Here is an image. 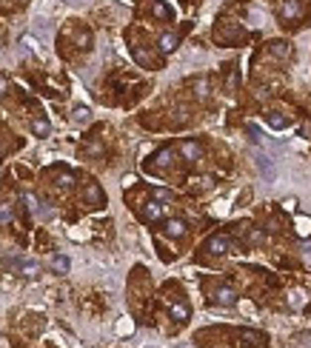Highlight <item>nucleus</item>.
<instances>
[{
  "label": "nucleus",
  "mask_w": 311,
  "mask_h": 348,
  "mask_svg": "<svg viewBox=\"0 0 311 348\" xmlns=\"http://www.w3.org/2000/svg\"><path fill=\"white\" fill-rule=\"evenodd\" d=\"M35 214H40L43 220H52V217H55V211L49 209V206H37V211H35Z\"/></svg>",
  "instance_id": "bb28decb"
},
{
  "label": "nucleus",
  "mask_w": 311,
  "mask_h": 348,
  "mask_svg": "<svg viewBox=\"0 0 311 348\" xmlns=\"http://www.w3.org/2000/svg\"><path fill=\"white\" fill-rule=\"evenodd\" d=\"M166 234L169 237H186V232H188V226H186V220H180V217H172V220H166Z\"/></svg>",
  "instance_id": "6e6552de"
},
{
  "label": "nucleus",
  "mask_w": 311,
  "mask_h": 348,
  "mask_svg": "<svg viewBox=\"0 0 311 348\" xmlns=\"http://www.w3.org/2000/svg\"><path fill=\"white\" fill-rule=\"evenodd\" d=\"M268 52H271L274 58H280V60L291 55V49H288V43H286V40H271V43H268Z\"/></svg>",
  "instance_id": "ddd939ff"
},
{
  "label": "nucleus",
  "mask_w": 311,
  "mask_h": 348,
  "mask_svg": "<svg viewBox=\"0 0 311 348\" xmlns=\"http://www.w3.org/2000/svg\"><path fill=\"white\" fill-rule=\"evenodd\" d=\"M188 314H191L188 302H183V300H174V302H172V320H177V323H186V320H188Z\"/></svg>",
  "instance_id": "9b49d317"
},
{
  "label": "nucleus",
  "mask_w": 311,
  "mask_h": 348,
  "mask_svg": "<svg viewBox=\"0 0 311 348\" xmlns=\"http://www.w3.org/2000/svg\"><path fill=\"white\" fill-rule=\"evenodd\" d=\"M177 46H180V35H174V32H163L160 40H157V49H160L163 55H172Z\"/></svg>",
  "instance_id": "0eeeda50"
},
{
  "label": "nucleus",
  "mask_w": 311,
  "mask_h": 348,
  "mask_svg": "<svg viewBox=\"0 0 311 348\" xmlns=\"http://www.w3.org/2000/svg\"><path fill=\"white\" fill-rule=\"evenodd\" d=\"M160 217H163V203H157V200H149V203L143 206V220L154 223V220H160Z\"/></svg>",
  "instance_id": "9d476101"
},
{
  "label": "nucleus",
  "mask_w": 311,
  "mask_h": 348,
  "mask_svg": "<svg viewBox=\"0 0 311 348\" xmlns=\"http://www.w3.org/2000/svg\"><path fill=\"white\" fill-rule=\"evenodd\" d=\"M83 200H86V206L100 209V206L106 203V194H103V188L97 186V183H86V188H83Z\"/></svg>",
  "instance_id": "f03ea898"
},
{
  "label": "nucleus",
  "mask_w": 311,
  "mask_h": 348,
  "mask_svg": "<svg viewBox=\"0 0 311 348\" xmlns=\"http://www.w3.org/2000/svg\"><path fill=\"white\" fill-rule=\"evenodd\" d=\"M180 154H183L188 163H197L203 157V146H200L197 140H183V143H180Z\"/></svg>",
  "instance_id": "423d86ee"
},
{
  "label": "nucleus",
  "mask_w": 311,
  "mask_h": 348,
  "mask_svg": "<svg viewBox=\"0 0 311 348\" xmlns=\"http://www.w3.org/2000/svg\"><path fill=\"white\" fill-rule=\"evenodd\" d=\"M254 166L260 169V174H263L268 183L274 180V160H271V157H268L265 151H254Z\"/></svg>",
  "instance_id": "7ed1b4c3"
},
{
  "label": "nucleus",
  "mask_w": 311,
  "mask_h": 348,
  "mask_svg": "<svg viewBox=\"0 0 311 348\" xmlns=\"http://www.w3.org/2000/svg\"><path fill=\"white\" fill-rule=\"evenodd\" d=\"M17 271H20L23 277H37L40 266H37V263H32V260H20V263H17Z\"/></svg>",
  "instance_id": "2eb2a0df"
},
{
  "label": "nucleus",
  "mask_w": 311,
  "mask_h": 348,
  "mask_svg": "<svg viewBox=\"0 0 311 348\" xmlns=\"http://www.w3.org/2000/svg\"><path fill=\"white\" fill-rule=\"evenodd\" d=\"M20 203L26 206V211H29V214H35L37 206H40V203H37V197H35V194H29V191H23V194H20Z\"/></svg>",
  "instance_id": "6ab92c4d"
},
{
  "label": "nucleus",
  "mask_w": 311,
  "mask_h": 348,
  "mask_svg": "<svg viewBox=\"0 0 311 348\" xmlns=\"http://www.w3.org/2000/svg\"><path fill=\"white\" fill-rule=\"evenodd\" d=\"M9 217H12V211H9V209H0V220H9Z\"/></svg>",
  "instance_id": "473e14b6"
},
{
  "label": "nucleus",
  "mask_w": 311,
  "mask_h": 348,
  "mask_svg": "<svg viewBox=\"0 0 311 348\" xmlns=\"http://www.w3.org/2000/svg\"><path fill=\"white\" fill-rule=\"evenodd\" d=\"M194 89H197V97H200V100H206L208 97V80H197Z\"/></svg>",
  "instance_id": "393cba45"
},
{
  "label": "nucleus",
  "mask_w": 311,
  "mask_h": 348,
  "mask_svg": "<svg viewBox=\"0 0 311 348\" xmlns=\"http://www.w3.org/2000/svg\"><path fill=\"white\" fill-rule=\"evenodd\" d=\"M300 14H303L300 0H286V3L280 6V17H283V20H297Z\"/></svg>",
  "instance_id": "1a4fd4ad"
},
{
  "label": "nucleus",
  "mask_w": 311,
  "mask_h": 348,
  "mask_svg": "<svg viewBox=\"0 0 311 348\" xmlns=\"http://www.w3.org/2000/svg\"><path fill=\"white\" fill-rule=\"evenodd\" d=\"M154 200H157V203H172V191H166V188H154Z\"/></svg>",
  "instance_id": "5701e85b"
},
{
  "label": "nucleus",
  "mask_w": 311,
  "mask_h": 348,
  "mask_svg": "<svg viewBox=\"0 0 311 348\" xmlns=\"http://www.w3.org/2000/svg\"><path fill=\"white\" fill-rule=\"evenodd\" d=\"M237 83H240V69H231L229 71V80H226V92L234 94V92H237Z\"/></svg>",
  "instance_id": "aec40b11"
},
{
  "label": "nucleus",
  "mask_w": 311,
  "mask_h": 348,
  "mask_svg": "<svg viewBox=\"0 0 311 348\" xmlns=\"http://www.w3.org/2000/svg\"><path fill=\"white\" fill-rule=\"evenodd\" d=\"M300 251H303V254L309 257V254H311V243H300Z\"/></svg>",
  "instance_id": "2f4dec72"
},
{
  "label": "nucleus",
  "mask_w": 311,
  "mask_h": 348,
  "mask_svg": "<svg viewBox=\"0 0 311 348\" xmlns=\"http://www.w3.org/2000/svg\"><path fill=\"white\" fill-rule=\"evenodd\" d=\"M265 120H268V126H271V128H277V131H283V128L288 126V117H283L280 112H271V115L265 117Z\"/></svg>",
  "instance_id": "dca6fc26"
},
{
  "label": "nucleus",
  "mask_w": 311,
  "mask_h": 348,
  "mask_svg": "<svg viewBox=\"0 0 311 348\" xmlns=\"http://www.w3.org/2000/svg\"><path fill=\"white\" fill-rule=\"evenodd\" d=\"M9 92V80H6V77H3V74H0V97H3V94Z\"/></svg>",
  "instance_id": "c756f323"
},
{
  "label": "nucleus",
  "mask_w": 311,
  "mask_h": 348,
  "mask_svg": "<svg viewBox=\"0 0 311 348\" xmlns=\"http://www.w3.org/2000/svg\"><path fill=\"white\" fill-rule=\"evenodd\" d=\"M203 251L211 257H223V254H229L231 251V240H229V234H214V237H208L206 245H203Z\"/></svg>",
  "instance_id": "f257e3e1"
},
{
  "label": "nucleus",
  "mask_w": 311,
  "mask_h": 348,
  "mask_svg": "<svg viewBox=\"0 0 311 348\" xmlns=\"http://www.w3.org/2000/svg\"><path fill=\"white\" fill-rule=\"evenodd\" d=\"M134 58H137V63H143V66H151L154 60H151V55H146L143 49H134Z\"/></svg>",
  "instance_id": "b1692460"
},
{
  "label": "nucleus",
  "mask_w": 311,
  "mask_h": 348,
  "mask_svg": "<svg viewBox=\"0 0 311 348\" xmlns=\"http://www.w3.org/2000/svg\"><path fill=\"white\" fill-rule=\"evenodd\" d=\"M240 337L249 343V346H260V343H263V334H257V331H243Z\"/></svg>",
  "instance_id": "412c9836"
},
{
  "label": "nucleus",
  "mask_w": 311,
  "mask_h": 348,
  "mask_svg": "<svg viewBox=\"0 0 311 348\" xmlns=\"http://www.w3.org/2000/svg\"><path fill=\"white\" fill-rule=\"evenodd\" d=\"M214 305H223V308H229V305H234L237 302V291L231 289V286H220L217 291H214Z\"/></svg>",
  "instance_id": "39448f33"
},
{
  "label": "nucleus",
  "mask_w": 311,
  "mask_h": 348,
  "mask_svg": "<svg viewBox=\"0 0 311 348\" xmlns=\"http://www.w3.org/2000/svg\"><path fill=\"white\" fill-rule=\"evenodd\" d=\"M100 151H103V146H100V143H92V146H89V154H100Z\"/></svg>",
  "instance_id": "7c9ffc66"
},
{
  "label": "nucleus",
  "mask_w": 311,
  "mask_h": 348,
  "mask_svg": "<svg viewBox=\"0 0 311 348\" xmlns=\"http://www.w3.org/2000/svg\"><path fill=\"white\" fill-rule=\"evenodd\" d=\"M249 237H251V243H263V240H265V234L260 232V229H251V234H249Z\"/></svg>",
  "instance_id": "cd10ccee"
},
{
  "label": "nucleus",
  "mask_w": 311,
  "mask_h": 348,
  "mask_svg": "<svg viewBox=\"0 0 311 348\" xmlns=\"http://www.w3.org/2000/svg\"><path fill=\"white\" fill-rule=\"evenodd\" d=\"M172 163H174V149L166 146V149H160L154 157H151V172H166Z\"/></svg>",
  "instance_id": "20e7f679"
},
{
  "label": "nucleus",
  "mask_w": 311,
  "mask_h": 348,
  "mask_svg": "<svg viewBox=\"0 0 311 348\" xmlns=\"http://www.w3.org/2000/svg\"><path fill=\"white\" fill-rule=\"evenodd\" d=\"M151 14H154L157 20H172V9H169L163 0H151Z\"/></svg>",
  "instance_id": "f8f14e48"
},
{
  "label": "nucleus",
  "mask_w": 311,
  "mask_h": 348,
  "mask_svg": "<svg viewBox=\"0 0 311 348\" xmlns=\"http://www.w3.org/2000/svg\"><path fill=\"white\" fill-rule=\"evenodd\" d=\"M71 120H74V123H89V120H92V112H89V109H86V106H77V109H74V112H71Z\"/></svg>",
  "instance_id": "a211bd4d"
},
{
  "label": "nucleus",
  "mask_w": 311,
  "mask_h": 348,
  "mask_svg": "<svg viewBox=\"0 0 311 348\" xmlns=\"http://www.w3.org/2000/svg\"><path fill=\"white\" fill-rule=\"evenodd\" d=\"M246 131L251 134V140H254V143H260V140H263V137H260V128H257V126H249Z\"/></svg>",
  "instance_id": "c85d7f7f"
},
{
  "label": "nucleus",
  "mask_w": 311,
  "mask_h": 348,
  "mask_svg": "<svg viewBox=\"0 0 311 348\" xmlns=\"http://www.w3.org/2000/svg\"><path fill=\"white\" fill-rule=\"evenodd\" d=\"M58 186L60 188H71V186H74V174H71V172H63L58 177Z\"/></svg>",
  "instance_id": "4be33fe9"
},
{
  "label": "nucleus",
  "mask_w": 311,
  "mask_h": 348,
  "mask_svg": "<svg viewBox=\"0 0 311 348\" xmlns=\"http://www.w3.org/2000/svg\"><path fill=\"white\" fill-rule=\"evenodd\" d=\"M52 268H55V271H60V274H66V271H69V268H71L69 257H63V254H55V257H52Z\"/></svg>",
  "instance_id": "f3484780"
},
{
  "label": "nucleus",
  "mask_w": 311,
  "mask_h": 348,
  "mask_svg": "<svg viewBox=\"0 0 311 348\" xmlns=\"http://www.w3.org/2000/svg\"><path fill=\"white\" fill-rule=\"evenodd\" d=\"M32 131H35L37 137H46L49 131H52V126H49L46 117H35V120H32Z\"/></svg>",
  "instance_id": "4468645a"
},
{
  "label": "nucleus",
  "mask_w": 311,
  "mask_h": 348,
  "mask_svg": "<svg viewBox=\"0 0 311 348\" xmlns=\"http://www.w3.org/2000/svg\"><path fill=\"white\" fill-rule=\"evenodd\" d=\"M77 46L89 49V46H92V35H89V32H80V35H77Z\"/></svg>",
  "instance_id": "a878e982"
}]
</instances>
